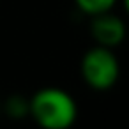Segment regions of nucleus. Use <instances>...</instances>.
<instances>
[{"label":"nucleus","instance_id":"obj_1","mask_svg":"<svg viewBox=\"0 0 129 129\" xmlns=\"http://www.w3.org/2000/svg\"><path fill=\"white\" fill-rule=\"evenodd\" d=\"M28 115L44 129H66L76 122L78 106L66 90L44 87L32 95Z\"/></svg>","mask_w":129,"mask_h":129},{"label":"nucleus","instance_id":"obj_2","mask_svg":"<svg viewBox=\"0 0 129 129\" xmlns=\"http://www.w3.org/2000/svg\"><path fill=\"white\" fill-rule=\"evenodd\" d=\"M80 71L83 81L92 90L104 92L110 90L118 81L120 64L111 48H104L97 44L88 51H85L80 64Z\"/></svg>","mask_w":129,"mask_h":129},{"label":"nucleus","instance_id":"obj_3","mask_svg":"<svg viewBox=\"0 0 129 129\" xmlns=\"http://www.w3.org/2000/svg\"><path fill=\"white\" fill-rule=\"evenodd\" d=\"M90 34L99 46L113 50L118 44H122V41L125 39V23L118 16L111 14L110 11L99 13L92 16Z\"/></svg>","mask_w":129,"mask_h":129},{"label":"nucleus","instance_id":"obj_4","mask_svg":"<svg viewBox=\"0 0 129 129\" xmlns=\"http://www.w3.org/2000/svg\"><path fill=\"white\" fill-rule=\"evenodd\" d=\"M2 111L9 118H25L30 113V99L18 95V94L9 95L6 99V103L2 104Z\"/></svg>","mask_w":129,"mask_h":129},{"label":"nucleus","instance_id":"obj_5","mask_svg":"<svg viewBox=\"0 0 129 129\" xmlns=\"http://www.w3.org/2000/svg\"><path fill=\"white\" fill-rule=\"evenodd\" d=\"M115 2H117V0H74V4L78 6V9L81 13L88 14V16L111 11Z\"/></svg>","mask_w":129,"mask_h":129},{"label":"nucleus","instance_id":"obj_6","mask_svg":"<svg viewBox=\"0 0 129 129\" xmlns=\"http://www.w3.org/2000/svg\"><path fill=\"white\" fill-rule=\"evenodd\" d=\"M122 4H124V9H125V13L129 14V0H122Z\"/></svg>","mask_w":129,"mask_h":129},{"label":"nucleus","instance_id":"obj_7","mask_svg":"<svg viewBox=\"0 0 129 129\" xmlns=\"http://www.w3.org/2000/svg\"><path fill=\"white\" fill-rule=\"evenodd\" d=\"M0 113H2V101H0Z\"/></svg>","mask_w":129,"mask_h":129}]
</instances>
